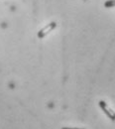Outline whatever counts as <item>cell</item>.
I'll return each instance as SVG.
<instances>
[{"mask_svg":"<svg viewBox=\"0 0 115 129\" xmlns=\"http://www.w3.org/2000/svg\"><path fill=\"white\" fill-rule=\"evenodd\" d=\"M57 27V23L56 22H51L50 24H48L47 26H45L43 29H41L38 32V38L39 39H43L45 36H47L50 32H52L55 28Z\"/></svg>","mask_w":115,"mask_h":129,"instance_id":"obj_2","label":"cell"},{"mask_svg":"<svg viewBox=\"0 0 115 129\" xmlns=\"http://www.w3.org/2000/svg\"><path fill=\"white\" fill-rule=\"evenodd\" d=\"M104 6H105L106 8H112V7H115V0H107V1H105Z\"/></svg>","mask_w":115,"mask_h":129,"instance_id":"obj_3","label":"cell"},{"mask_svg":"<svg viewBox=\"0 0 115 129\" xmlns=\"http://www.w3.org/2000/svg\"><path fill=\"white\" fill-rule=\"evenodd\" d=\"M62 129H84V128H79V127H63Z\"/></svg>","mask_w":115,"mask_h":129,"instance_id":"obj_4","label":"cell"},{"mask_svg":"<svg viewBox=\"0 0 115 129\" xmlns=\"http://www.w3.org/2000/svg\"><path fill=\"white\" fill-rule=\"evenodd\" d=\"M98 105H99V107L101 108V110L105 113V115H106L110 120L115 121V112L108 106V104H107L105 101L100 100L98 102Z\"/></svg>","mask_w":115,"mask_h":129,"instance_id":"obj_1","label":"cell"}]
</instances>
